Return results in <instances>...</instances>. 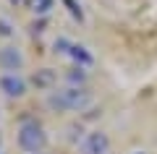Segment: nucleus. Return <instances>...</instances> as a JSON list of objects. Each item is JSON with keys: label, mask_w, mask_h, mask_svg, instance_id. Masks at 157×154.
I'll list each match as a JSON object with an SVG mask.
<instances>
[{"label": "nucleus", "mask_w": 157, "mask_h": 154, "mask_svg": "<svg viewBox=\"0 0 157 154\" xmlns=\"http://www.w3.org/2000/svg\"><path fill=\"white\" fill-rule=\"evenodd\" d=\"M78 152L81 154H110V138L102 131H92V133H86L81 138Z\"/></svg>", "instance_id": "3"}, {"label": "nucleus", "mask_w": 157, "mask_h": 154, "mask_svg": "<svg viewBox=\"0 0 157 154\" xmlns=\"http://www.w3.org/2000/svg\"><path fill=\"white\" fill-rule=\"evenodd\" d=\"M0 92L6 94V97H11V99H18V97L26 94V81L18 73H3L0 76Z\"/></svg>", "instance_id": "4"}, {"label": "nucleus", "mask_w": 157, "mask_h": 154, "mask_svg": "<svg viewBox=\"0 0 157 154\" xmlns=\"http://www.w3.org/2000/svg\"><path fill=\"white\" fill-rule=\"evenodd\" d=\"M24 66V55L16 47H3L0 50V68L6 73H18Z\"/></svg>", "instance_id": "5"}, {"label": "nucleus", "mask_w": 157, "mask_h": 154, "mask_svg": "<svg viewBox=\"0 0 157 154\" xmlns=\"http://www.w3.org/2000/svg\"><path fill=\"white\" fill-rule=\"evenodd\" d=\"M92 105V92L86 86H63L47 94V107L52 112H81Z\"/></svg>", "instance_id": "1"}, {"label": "nucleus", "mask_w": 157, "mask_h": 154, "mask_svg": "<svg viewBox=\"0 0 157 154\" xmlns=\"http://www.w3.org/2000/svg\"><path fill=\"white\" fill-rule=\"evenodd\" d=\"M50 6H52V0H37V3H34V11L37 13H47Z\"/></svg>", "instance_id": "10"}, {"label": "nucleus", "mask_w": 157, "mask_h": 154, "mask_svg": "<svg viewBox=\"0 0 157 154\" xmlns=\"http://www.w3.org/2000/svg\"><path fill=\"white\" fill-rule=\"evenodd\" d=\"M39 154H42V152H39Z\"/></svg>", "instance_id": "12"}, {"label": "nucleus", "mask_w": 157, "mask_h": 154, "mask_svg": "<svg viewBox=\"0 0 157 154\" xmlns=\"http://www.w3.org/2000/svg\"><path fill=\"white\" fill-rule=\"evenodd\" d=\"M66 55L68 58H73V60H76V66H92V55H89V52H86V50L84 47H81V44H68V50H66Z\"/></svg>", "instance_id": "6"}, {"label": "nucleus", "mask_w": 157, "mask_h": 154, "mask_svg": "<svg viewBox=\"0 0 157 154\" xmlns=\"http://www.w3.org/2000/svg\"><path fill=\"white\" fill-rule=\"evenodd\" d=\"M32 84L37 89H52V84H55V71H50V68H42V71H37L32 76Z\"/></svg>", "instance_id": "7"}, {"label": "nucleus", "mask_w": 157, "mask_h": 154, "mask_svg": "<svg viewBox=\"0 0 157 154\" xmlns=\"http://www.w3.org/2000/svg\"><path fill=\"white\" fill-rule=\"evenodd\" d=\"M0 34H3V37H8V34H11V29H8V24L3 21V18H0Z\"/></svg>", "instance_id": "11"}, {"label": "nucleus", "mask_w": 157, "mask_h": 154, "mask_svg": "<svg viewBox=\"0 0 157 154\" xmlns=\"http://www.w3.org/2000/svg\"><path fill=\"white\" fill-rule=\"evenodd\" d=\"M66 81L71 86H84L86 84V73H84V66H73L71 71L66 73Z\"/></svg>", "instance_id": "8"}, {"label": "nucleus", "mask_w": 157, "mask_h": 154, "mask_svg": "<svg viewBox=\"0 0 157 154\" xmlns=\"http://www.w3.org/2000/svg\"><path fill=\"white\" fill-rule=\"evenodd\" d=\"M16 144L26 154H39L47 146V133L42 131V126L37 120H24L16 131Z\"/></svg>", "instance_id": "2"}, {"label": "nucleus", "mask_w": 157, "mask_h": 154, "mask_svg": "<svg viewBox=\"0 0 157 154\" xmlns=\"http://www.w3.org/2000/svg\"><path fill=\"white\" fill-rule=\"evenodd\" d=\"M63 3L68 6V11H71V16H73V18H78V21H84V13H81V8H78L76 3H73V0H63Z\"/></svg>", "instance_id": "9"}]
</instances>
